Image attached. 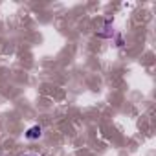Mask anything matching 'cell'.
Masks as SVG:
<instances>
[{
  "mask_svg": "<svg viewBox=\"0 0 156 156\" xmlns=\"http://www.w3.org/2000/svg\"><path fill=\"white\" fill-rule=\"evenodd\" d=\"M41 134H42V130H41V127L37 125V127H31V129L26 132V138H28V140H37V138H41Z\"/></svg>",
  "mask_w": 156,
  "mask_h": 156,
  "instance_id": "obj_1",
  "label": "cell"
},
{
  "mask_svg": "<svg viewBox=\"0 0 156 156\" xmlns=\"http://www.w3.org/2000/svg\"><path fill=\"white\" fill-rule=\"evenodd\" d=\"M110 26H112V24H110V22H107V24H105V30H108ZM99 37H110V33H108V31H107V33L103 31V33H99Z\"/></svg>",
  "mask_w": 156,
  "mask_h": 156,
  "instance_id": "obj_2",
  "label": "cell"
},
{
  "mask_svg": "<svg viewBox=\"0 0 156 156\" xmlns=\"http://www.w3.org/2000/svg\"><path fill=\"white\" fill-rule=\"evenodd\" d=\"M24 156H37V154H24Z\"/></svg>",
  "mask_w": 156,
  "mask_h": 156,
  "instance_id": "obj_3",
  "label": "cell"
}]
</instances>
